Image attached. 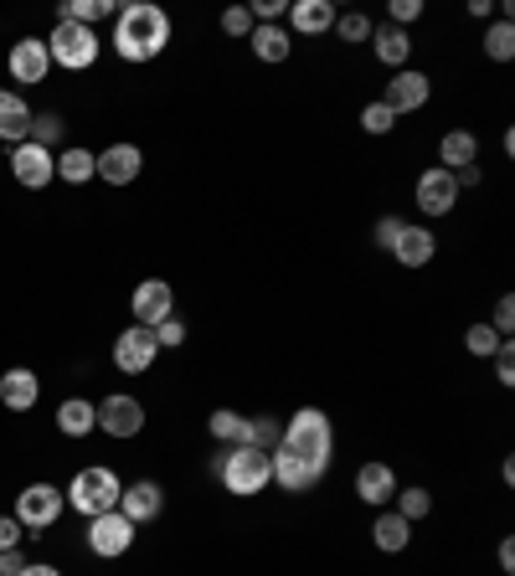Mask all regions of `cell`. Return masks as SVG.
Listing matches in <instances>:
<instances>
[{
  "label": "cell",
  "mask_w": 515,
  "mask_h": 576,
  "mask_svg": "<svg viewBox=\"0 0 515 576\" xmlns=\"http://www.w3.org/2000/svg\"><path fill=\"white\" fill-rule=\"evenodd\" d=\"M397 124H402V119H397V114H392V108H387V103H366V108H360V129H366V135H392V129H397Z\"/></svg>",
  "instance_id": "e575fe53"
},
{
  "label": "cell",
  "mask_w": 515,
  "mask_h": 576,
  "mask_svg": "<svg viewBox=\"0 0 515 576\" xmlns=\"http://www.w3.org/2000/svg\"><path fill=\"white\" fill-rule=\"evenodd\" d=\"M392 509L402 515V520H408V526H417V520H428L433 494H428V489H417V484H412V489H397V494H392Z\"/></svg>",
  "instance_id": "4dcf8cb0"
},
{
  "label": "cell",
  "mask_w": 515,
  "mask_h": 576,
  "mask_svg": "<svg viewBox=\"0 0 515 576\" xmlns=\"http://www.w3.org/2000/svg\"><path fill=\"white\" fill-rule=\"evenodd\" d=\"M99 427L108 438H139L145 433V402L129 396V391H114L99 402Z\"/></svg>",
  "instance_id": "30bf717a"
},
{
  "label": "cell",
  "mask_w": 515,
  "mask_h": 576,
  "mask_svg": "<svg viewBox=\"0 0 515 576\" xmlns=\"http://www.w3.org/2000/svg\"><path fill=\"white\" fill-rule=\"evenodd\" d=\"M335 5L330 0H289V26L284 32L289 36H325V32H335Z\"/></svg>",
  "instance_id": "ac0fdd59"
},
{
  "label": "cell",
  "mask_w": 515,
  "mask_h": 576,
  "mask_svg": "<svg viewBox=\"0 0 515 576\" xmlns=\"http://www.w3.org/2000/svg\"><path fill=\"white\" fill-rule=\"evenodd\" d=\"M11 175H16L26 191H42V186H52L57 181V150H42V145H16L11 150Z\"/></svg>",
  "instance_id": "7c38bea8"
},
{
  "label": "cell",
  "mask_w": 515,
  "mask_h": 576,
  "mask_svg": "<svg viewBox=\"0 0 515 576\" xmlns=\"http://www.w3.org/2000/svg\"><path fill=\"white\" fill-rule=\"evenodd\" d=\"M135 530L139 526H129L119 509H103V515H93V520H88V551H93V556H103V561H114V556H124V551L135 545Z\"/></svg>",
  "instance_id": "9c48e42d"
},
{
  "label": "cell",
  "mask_w": 515,
  "mask_h": 576,
  "mask_svg": "<svg viewBox=\"0 0 515 576\" xmlns=\"http://www.w3.org/2000/svg\"><path fill=\"white\" fill-rule=\"evenodd\" d=\"M129 309H135V324L154 330V324H165L175 314V288L165 278H145V284L129 293Z\"/></svg>",
  "instance_id": "8fae6325"
},
{
  "label": "cell",
  "mask_w": 515,
  "mask_h": 576,
  "mask_svg": "<svg viewBox=\"0 0 515 576\" xmlns=\"http://www.w3.org/2000/svg\"><path fill=\"white\" fill-rule=\"evenodd\" d=\"M490 330H495L500 339H511V330H515V299H511V293H500V304H495V320H490Z\"/></svg>",
  "instance_id": "ab89813d"
},
{
  "label": "cell",
  "mask_w": 515,
  "mask_h": 576,
  "mask_svg": "<svg viewBox=\"0 0 515 576\" xmlns=\"http://www.w3.org/2000/svg\"><path fill=\"white\" fill-rule=\"evenodd\" d=\"M500 345H505V339L495 335V330H490V324H469V330H464V350H469V356L474 360H495V350Z\"/></svg>",
  "instance_id": "d6a6232c"
},
{
  "label": "cell",
  "mask_w": 515,
  "mask_h": 576,
  "mask_svg": "<svg viewBox=\"0 0 515 576\" xmlns=\"http://www.w3.org/2000/svg\"><path fill=\"white\" fill-rule=\"evenodd\" d=\"M454 181H459V191L464 186H484V170L480 165H464V170H454Z\"/></svg>",
  "instance_id": "bcb514c9"
},
{
  "label": "cell",
  "mask_w": 515,
  "mask_h": 576,
  "mask_svg": "<svg viewBox=\"0 0 515 576\" xmlns=\"http://www.w3.org/2000/svg\"><path fill=\"white\" fill-rule=\"evenodd\" d=\"M495 556H500V572H515V541H511V535L500 541V551H495Z\"/></svg>",
  "instance_id": "7dc6e473"
},
{
  "label": "cell",
  "mask_w": 515,
  "mask_h": 576,
  "mask_svg": "<svg viewBox=\"0 0 515 576\" xmlns=\"http://www.w3.org/2000/svg\"><path fill=\"white\" fill-rule=\"evenodd\" d=\"M495 376H500V387H515V345L511 339L495 350Z\"/></svg>",
  "instance_id": "b9f144b4"
},
{
  "label": "cell",
  "mask_w": 515,
  "mask_h": 576,
  "mask_svg": "<svg viewBox=\"0 0 515 576\" xmlns=\"http://www.w3.org/2000/svg\"><path fill=\"white\" fill-rule=\"evenodd\" d=\"M433 253H438V238H433V227H412V221H402V232H397L392 242V257L402 263V268H428Z\"/></svg>",
  "instance_id": "e0dca14e"
},
{
  "label": "cell",
  "mask_w": 515,
  "mask_h": 576,
  "mask_svg": "<svg viewBox=\"0 0 515 576\" xmlns=\"http://www.w3.org/2000/svg\"><path fill=\"white\" fill-rule=\"evenodd\" d=\"M387 16H392V26H402V32H408L412 21L423 16V0H392V11H387Z\"/></svg>",
  "instance_id": "60d3db41"
},
{
  "label": "cell",
  "mask_w": 515,
  "mask_h": 576,
  "mask_svg": "<svg viewBox=\"0 0 515 576\" xmlns=\"http://www.w3.org/2000/svg\"><path fill=\"white\" fill-rule=\"evenodd\" d=\"M278 448H289V453L309 458L320 474H330V458H335V427H330V417L320 407H299L284 423V438H278Z\"/></svg>",
  "instance_id": "7a4b0ae2"
},
{
  "label": "cell",
  "mask_w": 515,
  "mask_h": 576,
  "mask_svg": "<svg viewBox=\"0 0 515 576\" xmlns=\"http://www.w3.org/2000/svg\"><path fill=\"white\" fill-rule=\"evenodd\" d=\"M217 484H222L227 494H238V499H253V494H263L268 484H274V463H268V453L253 448V442H242V448H222Z\"/></svg>",
  "instance_id": "3957f363"
},
{
  "label": "cell",
  "mask_w": 515,
  "mask_h": 576,
  "mask_svg": "<svg viewBox=\"0 0 515 576\" xmlns=\"http://www.w3.org/2000/svg\"><path fill=\"white\" fill-rule=\"evenodd\" d=\"M119 494H124V479L114 474V469L88 463V469H78V474H72V484L62 489V499L72 505V515L93 520V515H103V509H119Z\"/></svg>",
  "instance_id": "277c9868"
},
{
  "label": "cell",
  "mask_w": 515,
  "mask_h": 576,
  "mask_svg": "<svg viewBox=\"0 0 515 576\" xmlns=\"http://www.w3.org/2000/svg\"><path fill=\"white\" fill-rule=\"evenodd\" d=\"M57 135H62V119H57V114H32V145L52 150V145H57Z\"/></svg>",
  "instance_id": "74e56055"
},
{
  "label": "cell",
  "mask_w": 515,
  "mask_h": 576,
  "mask_svg": "<svg viewBox=\"0 0 515 576\" xmlns=\"http://www.w3.org/2000/svg\"><path fill=\"white\" fill-rule=\"evenodd\" d=\"M93 427H99V402L68 396V402L57 407V433H62V438H88Z\"/></svg>",
  "instance_id": "cb8c5ba5"
},
{
  "label": "cell",
  "mask_w": 515,
  "mask_h": 576,
  "mask_svg": "<svg viewBox=\"0 0 515 576\" xmlns=\"http://www.w3.org/2000/svg\"><path fill=\"white\" fill-rule=\"evenodd\" d=\"M160 509H165V494H160V484H150V479H139V484H124L119 515L129 520V526H150Z\"/></svg>",
  "instance_id": "d6986e66"
},
{
  "label": "cell",
  "mask_w": 515,
  "mask_h": 576,
  "mask_svg": "<svg viewBox=\"0 0 515 576\" xmlns=\"http://www.w3.org/2000/svg\"><path fill=\"white\" fill-rule=\"evenodd\" d=\"M397 232H402V217H381L377 221V247H381V253H392Z\"/></svg>",
  "instance_id": "ee69618b"
},
{
  "label": "cell",
  "mask_w": 515,
  "mask_h": 576,
  "mask_svg": "<svg viewBox=\"0 0 515 576\" xmlns=\"http://www.w3.org/2000/svg\"><path fill=\"white\" fill-rule=\"evenodd\" d=\"M428 99H433V83H428V72H417V68L392 72V83H387V93H381V103L392 108L397 119H402V114H417Z\"/></svg>",
  "instance_id": "4fadbf2b"
},
{
  "label": "cell",
  "mask_w": 515,
  "mask_h": 576,
  "mask_svg": "<svg viewBox=\"0 0 515 576\" xmlns=\"http://www.w3.org/2000/svg\"><path fill=\"white\" fill-rule=\"evenodd\" d=\"M5 68H11L16 83H42V78L52 72L47 42H42V36H21L16 47H11V57H5Z\"/></svg>",
  "instance_id": "2e32d148"
},
{
  "label": "cell",
  "mask_w": 515,
  "mask_h": 576,
  "mask_svg": "<svg viewBox=\"0 0 515 576\" xmlns=\"http://www.w3.org/2000/svg\"><path fill=\"white\" fill-rule=\"evenodd\" d=\"M154 339H160V350H181V345H186V324L171 314L165 324H154Z\"/></svg>",
  "instance_id": "f35d334b"
},
{
  "label": "cell",
  "mask_w": 515,
  "mask_h": 576,
  "mask_svg": "<svg viewBox=\"0 0 515 576\" xmlns=\"http://www.w3.org/2000/svg\"><path fill=\"white\" fill-rule=\"evenodd\" d=\"M484 57H490V62H511V57H515V26L505 16L484 32Z\"/></svg>",
  "instance_id": "1f68e13d"
},
{
  "label": "cell",
  "mask_w": 515,
  "mask_h": 576,
  "mask_svg": "<svg viewBox=\"0 0 515 576\" xmlns=\"http://www.w3.org/2000/svg\"><path fill=\"white\" fill-rule=\"evenodd\" d=\"M21 576H62V572H57V566H47V561H26V572H21Z\"/></svg>",
  "instance_id": "c3c4849f"
},
{
  "label": "cell",
  "mask_w": 515,
  "mask_h": 576,
  "mask_svg": "<svg viewBox=\"0 0 515 576\" xmlns=\"http://www.w3.org/2000/svg\"><path fill=\"white\" fill-rule=\"evenodd\" d=\"M356 494H360V505L387 509L392 505V494H397V474L387 469V463H360L356 469Z\"/></svg>",
  "instance_id": "ffe728a7"
},
{
  "label": "cell",
  "mask_w": 515,
  "mask_h": 576,
  "mask_svg": "<svg viewBox=\"0 0 515 576\" xmlns=\"http://www.w3.org/2000/svg\"><path fill=\"white\" fill-rule=\"evenodd\" d=\"M469 16H495V0H469Z\"/></svg>",
  "instance_id": "681fc988"
},
{
  "label": "cell",
  "mask_w": 515,
  "mask_h": 576,
  "mask_svg": "<svg viewBox=\"0 0 515 576\" xmlns=\"http://www.w3.org/2000/svg\"><path fill=\"white\" fill-rule=\"evenodd\" d=\"M26 530L16 526V515H0V551H16Z\"/></svg>",
  "instance_id": "7bdbcfd3"
},
{
  "label": "cell",
  "mask_w": 515,
  "mask_h": 576,
  "mask_svg": "<svg viewBox=\"0 0 515 576\" xmlns=\"http://www.w3.org/2000/svg\"><path fill=\"white\" fill-rule=\"evenodd\" d=\"M371 47H377V62H387L392 72H402V68H408V57H412V36L387 21V26L371 32Z\"/></svg>",
  "instance_id": "603a6c76"
},
{
  "label": "cell",
  "mask_w": 515,
  "mask_h": 576,
  "mask_svg": "<svg viewBox=\"0 0 515 576\" xmlns=\"http://www.w3.org/2000/svg\"><path fill=\"white\" fill-rule=\"evenodd\" d=\"M268 463H274V484L284 494H309L314 489V484H320V469H314V463H309V458H299V453H289V448H274V453H268Z\"/></svg>",
  "instance_id": "5bb4252c"
},
{
  "label": "cell",
  "mask_w": 515,
  "mask_h": 576,
  "mask_svg": "<svg viewBox=\"0 0 515 576\" xmlns=\"http://www.w3.org/2000/svg\"><path fill=\"white\" fill-rule=\"evenodd\" d=\"M36 396H42V381H36V371H26V366H11V371L0 376V402L11 412H32Z\"/></svg>",
  "instance_id": "7402d4cb"
},
{
  "label": "cell",
  "mask_w": 515,
  "mask_h": 576,
  "mask_svg": "<svg viewBox=\"0 0 515 576\" xmlns=\"http://www.w3.org/2000/svg\"><path fill=\"white\" fill-rule=\"evenodd\" d=\"M171 47V16L150 5V0H129L114 16V51L124 62H154L160 51Z\"/></svg>",
  "instance_id": "6da1fadb"
},
{
  "label": "cell",
  "mask_w": 515,
  "mask_h": 576,
  "mask_svg": "<svg viewBox=\"0 0 515 576\" xmlns=\"http://www.w3.org/2000/svg\"><path fill=\"white\" fill-rule=\"evenodd\" d=\"M222 32L232 36V42H248V36H253V16H248V5H227V11H222Z\"/></svg>",
  "instance_id": "8d00e7d4"
},
{
  "label": "cell",
  "mask_w": 515,
  "mask_h": 576,
  "mask_svg": "<svg viewBox=\"0 0 515 576\" xmlns=\"http://www.w3.org/2000/svg\"><path fill=\"white\" fill-rule=\"evenodd\" d=\"M0 139L5 145H26L32 139V108L11 88H0Z\"/></svg>",
  "instance_id": "44dd1931"
},
{
  "label": "cell",
  "mask_w": 515,
  "mask_h": 576,
  "mask_svg": "<svg viewBox=\"0 0 515 576\" xmlns=\"http://www.w3.org/2000/svg\"><path fill=\"white\" fill-rule=\"evenodd\" d=\"M93 170H99V181H108V186H129V181H139V170H145V150L139 145H108L93 160Z\"/></svg>",
  "instance_id": "9a60e30c"
},
{
  "label": "cell",
  "mask_w": 515,
  "mask_h": 576,
  "mask_svg": "<svg viewBox=\"0 0 515 576\" xmlns=\"http://www.w3.org/2000/svg\"><path fill=\"white\" fill-rule=\"evenodd\" d=\"M438 165H444V170L480 165V139L469 135V129H448V135L438 139Z\"/></svg>",
  "instance_id": "d4e9b609"
},
{
  "label": "cell",
  "mask_w": 515,
  "mask_h": 576,
  "mask_svg": "<svg viewBox=\"0 0 515 576\" xmlns=\"http://www.w3.org/2000/svg\"><path fill=\"white\" fill-rule=\"evenodd\" d=\"M93 160L99 154L83 150V145H68V150L57 154V181H68V186H83V181H93L99 170H93Z\"/></svg>",
  "instance_id": "f1b7e54d"
},
{
  "label": "cell",
  "mask_w": 515,
  "mask_h": 576,
  "mask_svg": "<svg viewBox=\"0 0 515 576\" xmlns=\"http://www.w3.org/2000/svg\"><path fill=\"white\" fill-rule=\"evenodd\" d=\"M47 42V57H52V68H68V72H83L99 62V32L93 26H78V21H57L52 26V36H42Z\"/></svg>",
  "instance_id": "5b68a950"
},
{
  "label": "cell",
  "mask_w": 515,
  "mask_h": 576,
  "mask_svg": "<svg viewBox=\"0 0 515 576\" xmlns=\"http://www.w3.org/2000/svg\"><path fill=\"white\" fill-rule=\"evenodd\" d=\"M26 572V556H21V545L16 551H0V576H21Z\"/></svg>",
  "instance_id": "f6af8a7d"
},
{
  "label": "cell",
  "mask_w": 515,
  "mask_h": 576,
  "mask_svg": "<svg viewBox=\"0 0 515 576\" xmlns=\"http://www.w3.org/2000/svg\"><path fill=\"white\" fill-rule=\"evenodd\" d=\"M62 509H68V499H62V489L57 484H26V489L16 494V526L21 530H47L62 520Z\"/></svg>",
  "instance_id": "8992f818"
},
{
  "label": "cell",
  "mask_w": 515,
  "mask_h": 576,
  "mask_svg": "<svg viewBox=\"0 0 515 576\" xmlns=\"http://www.w3.org/2000/svg\"><path fill=\"white\" fill-rule=\"evenodd\" d=\"M278 438H284V427H278V417H248V442L253 448H263V453H274Z\"/></svg>",
  "instance_id": "d590c367"
},
{
  "label": "cell",
  "mask_w": 515,
  "mask_h": 576,
  "mask_svg": "<svg viewBox=\"0 0 515 576\" xmlns=\"http://www.w3.org/2000/svg\"><path fill=\"white\" fill-rule=\"evenodd\" d=\"M412 201H417V211L423 217H448L454 206H459V181H454V170L444 165H428L423 175H417V186H412Z\"/></svg>",
  "instance_id": "52a82bcc"
},
{
  "label": "cell",
  "mask_w": 515,
  "mask_h": 576,
  "mask_svg": "<svg viewBox=\"0 0 515 576\" xmlns=\"http://www.w3.org/2000/svg\"><path fill=\"white\" fill-rule=\"evenodd\" d=\"M154 356H160V339H154V330H145V324H129V330L114 335V366H119L124 376L154 371Z\"/></svg>",
  "instance_id": "ba28073f"
},
{
  "label": "cell",
  "mask_w": 515,
  "mask_h": 576,
  "mask_svg": "<svg viewBox=\"0 0 515 576\" xmlns=\"http://www.w3.org/2000/svg\"><path fill=\"white\" fill-rule=\"evenodd\" d=\"M103 16H114V0H62L57 5V21H78V26H93Z\"/></svg>",
  "instance_id": "f546056e"
},
{
  "label": "cell",
  "mask_w": 515,
  "mask_h": 576,
  "mask_svg": "<svg viewBox=\"0 0 515 576\" xmlns=\"http://www.w3.org/2000/svg\"><path fill=\"white\" fill-rule=\"evenodd\" d=\"M371 541H377V551H387V556H397V551H408L412 541V526L397 515V509H381L377 526H371Z\"/></svg>",
  "instance_id": "4316f807"
},
{
  "label": "cell",
  "mask_w": 515,
  "mask_h": 576,
  "mask_svg": "<svg viewBox=\"0 0 515 576\" xmlns=\"http://www.w3.org/2000/svg\"><path fill=\"white\" fill-rule=\"evenodd\" d=\"M206 433H211V442H222V448H242L248 442V417L232 407H217L206 417Z\"/></svg>",
  "instance_id": "83f0119b"
},
{
  "label": "cell",
  "mask_w": 515,
  "mask_h": 576,
  "mask_svg": "<svg viewBox=\"0 0 515 576\" xmlns=\"http://www.w3.org/2000/svg\"><path fill=\"white\" fill-rule=\"evenodd\" d=\"M371 32H377V21L366 16V11H345V16H335V36H341V42H351V47L371 42Z\"/></svg>",
  "instance_id": "836d02e7"
},
{
  "label": "cell",
  "mask_w": 515,
  "mask_h": 576,
  "mask_svg": "<svg viewBox=\"0 0 515 576\" xmlns=\"http://www.w3.org/2000/svg\"><path fill=\"white\" fill-rule=\"evenodd\" d=\"M248 42H253V57L258 62H289V51H294V36L284 32V26H253V36H248Z\"/></svg>",
  "instance_id": "484cf974"
}]
</instances>
